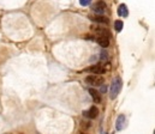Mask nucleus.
<instances>
[{
  "label": "nucleus",
  "mask_w": 155,
  "mask_h": 134,
  "mask_svg": "<svg viewBox=\"0 0 155 134\" xmlns=\"http://www.w3.org/2000/svg\"><path fill=\"white\" fill-rule=\"evenodd\" d=\"M114 28H116L117 31H121V29H123V22L121 20H116L114 22Z\"/></svg>",
  "instance_id": "f8f14e48"
},
{
  "label": "nucleus",
  "mask_w": 155,
  "mask_h": 134,
  "mask_svg": "<svg viewBox=\"0 0 155 134\" xmlns=\"http://www.w3.org/2000/svg\"><path fill=\"white\" fill-rule=\"evenodd\" d=\"M89 93L93 97V101L95 103H101V96H100L99 91H96L95 89H89Z\"/></svg>",
  "instance_id": "9d476101"
},
{
  "label": "nucleus",
  "mask_w": 155,
  "mask_h": 134,
  "mask_svg": "<svg viewBox=\"0 0 155 134\" xmlns=\"http://www.w3.org/2000/svg\"><path fill=\"white\" fill-rule=\"evenodd\" d=\"M96 42L102 48H107L110 45V37H107V36H97L96 37Z\"/></svg>",
  "instance_id": "6e6552de"
},
{
  "label": "nucleus",
  "mask_w": 155,
  "mask_h": 134,
  "mask_svg": "<svg viewBox=\"0 0 155 134\" xmlns=\"http://www.w3.org/2000/svg\"><path fill=\"white\" fill-rule=\"evenodd\" d=\"M87 71H89V72H91V73H94V74L100 76V74H104V73L106 72V67H105L102 64H96V65L89 67Z\"/></svg>",
  "instance_id": "7ed1b4c3"
},
{
  "label": "nucleus",
  "mask_w": 155,
  "mask_h": 134,
  "mask_svg": "<svg viewBox=\"0 0 155 134\" xmlns=\"http://www.w3.org/2000/svg\"><path fill=\"white\" fill-rule=\"evenodd\" d=\"M91 30H93L97 36H107V37H110V36H111V34H110L108 29H105V28H102V26L93 25V26H91Z\"/></svg>",
  "instance_id": "39448f33"
},
{
  "label": "nucleus",
  "mask_w": 155,
  "mask_h": 134,
  "mask_svg": "<svg viewBox=\"0 0 155 134\" xmlns=\"http://www.w3.org/2000/svg\"><path fill=\"white\" fill-rule=\"evenodd\" d=\"M118 14L120 17H127L129 16V10H127V7H126L125 4L119 5V7H118Z\"/></svg>",
  "instance_id": "9b49d317"
},
{
  "label": "nucleus",
  "mask_w": 155,
  "mask_h": 134,
  "mask_svg": "<svg viewBox=\"0 0 155 134\" xmlns=\"http://www.w3.org/2000/svg\"><path fill=\"white\" fill-rule=\"evenodd\" d=\"M100 86H101V90H100L101 92H106V91H107V86H106V85L102 84V85H100Z\"/></svg>",
  "instance_id": "2eb2a0df"
},
{
  "label": "nucleus",
  "mask_w": 155,
  "mask_h": 134,
  "mask_svg": "<svg viewBox=\"0 0 155 134\" xmlns=\"http://www.w3.org/2000/svg\"><path fill=\"white\" fill-rule=\"evenodd\" d=\"M85 82H87L89 85H91V86H100V85L104 84L105 79H104L102 77L97 76V74H93V76H88V77L85 78Z\"/></svg>",
  "instance_id": "f03ea898"
},
{
  "label": "nucleus",
  "mask_w": 155,
  "mask_h": 134,
  "mask_svg": "<svg viewBox=\"0 0 155 134\" xmlns=\"http://www.w3.org/2000/svg\"><path fill=\"white\" fill-rule=\"evenodd\" d=\"M93 22H95V23H100V24H108L110 23V19L107 18V17H105V16H102V14H96V16H90L89 17Z\"/></svg>",
  "instance_id": "0eeeda50"
},
{
  "label": "nucleus",
  "mask_w": 155,
  "mask_h": 134,
  "mask_svg": "<svg viewBox=\"0 0 155 134\" xmlns=\"http://www.w3.org/2000/svg\"><path fill=\"white\" fill-rule=\"evenodd\" d=\"M83 115L87 119H95L99 115V109L96 107H91V108H89V110L83 111Z\"/></svg>",
  "instance_id": "423d86ee"
},
{
  "label": "nucleus",
  "mask_w": 155,
  "mask_h": 134,
  "mask_svg": "<svg viewBox=\"0 0 155 134\" xmlns=\"http://www.w3.org/2000/svg\"><path fill=\"white\" fill-rule=\"evenodd\" d=\"M121 85H123V82L119 77L114 78V80L112 82V85H111V91H110V95H111V98L114 99L117 96L119 95L120 90H121Z\"/></svg>",
  "instance_id": "f257e3e1"
},
{
  "label": "nucleus",
  "mask_w": 155,
  "mask_h": 134,
  "mask_svg": "<svg viewBox=\"0 0 155 134\" xmlns=\"http://www.w3.org/2000/svg\"><path fill=\"white\" fill-rule=\"evenodd\" d=\"M79 2H81L82 6H88L91 2V0H79Z\"/></svg>",
  "instance_id": "4468645a"
},
{
  "label": "nucleus",
  "mask_w": 155,
  "mask_h": 134,
  "mask_svg": "<svg viewBox=\"0 0 155 134\" xmlns=\"http://www.w3.org/2000/svg\"><path fill=\"white\" fill-rule=\"evenodd\" d=\"M124 126H125V116L124 115H119L116 122L117 131H121L124 128Z\"/></svg>",
  "instance_id": "1a4fd4ad"
},
{
  "label": "nucleus",
  "mask_w": 155,
  "mask_h": 134,
  "mask_svg": "<svg viewBox=\"0 0 155 134\" xmlns=\"http://www.w3.org/2000/svg\"><path fill=\"white\" fill-rule=\"evenodd\" d=\"M101 60H102V61H108V54H107L105 50L101 53Z\"/></svg>",
  "instance_id": "ddd939ff"
},
{
  "label": "nucleus",
  "mask_w": 155,
  "mask_h": 134,
  "mask_svg": "<svg viewBox=\"0 0 155 134\" xmlns=\"http://www.w3.org/2000/svg\"><path fill=\"white\" fill-rule=\"evenodd\" d=\"M93 11L97 14H104V12L106 11V2L100 0V1H96L93 6Z\"/></svg>",
  "instance_id": "20e7f679"
}]
</instances>
